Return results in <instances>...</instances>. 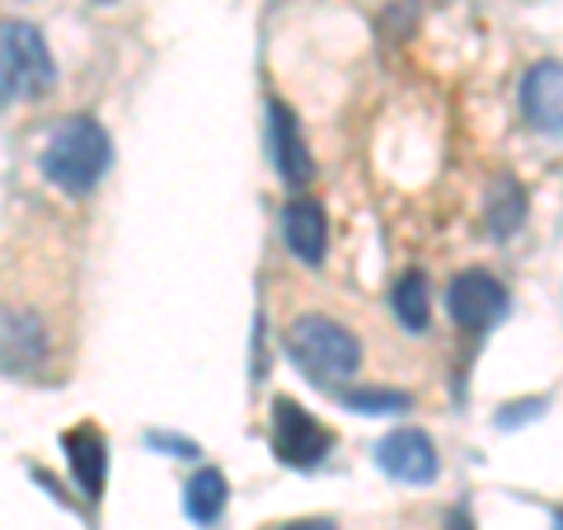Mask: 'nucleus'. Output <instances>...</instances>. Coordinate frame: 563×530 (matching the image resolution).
<instances>
[{"label": "nucleus", "mask_w": 563, "mask_h": 530, "mask_svg": "<svg viewBox=\"0 0 563 530\" xmlns=\"http://www.w3.org/2000/svg\"><path fill=\"white\" fill-rule=\"evenodd\" d=\"M62 451H66L70 474H76L80 493L90 503H99L103 479H109V441H103V432L95 428V422H80V428H70L62 437Z\"/></svg>", "instance_id": "9"}, {"label": "nucleus", "mask_w": 563, "mask_h": 530, "mask_svg": "<svg viewBox=\"0 0 563 530\" xmlns=\"http://www.w3.org/2000/svg\"><path fill=\"white\" fill-rule=\"evenodd\" d=\"M380 470L399 484H432L442 461H437V446L428 432L418 428H399L380 441Z\"/></svg>", "instance_id": "7"}, {"label": "nucleus", "mask_w": 563, "mask_h": 530, "mask_svg": "<svg viewBox=\"0 0 563 530\" xmlns=\"http://www.w3.org/2000/svg\"><path fill=\"white\" fill-rule=\"evenodd\" d=\"M225 498H231V488H225V474H221V470H198V474L188 479L184 507H188V517L198 521V526H211V521L221 517Z\"/></svg>", "instance_id": "14"}, {"label": "nucleus", "mask_w": 563, "mask_h": 530, "mask_svg": "<svg viewBox=\"0 0 563 530\" xmlns=\"http://www.w3.org/2000/svg\"><path fill=\"white\" fill-rule=\"evenodd\" d=\"M554 530H563V511H554Z\"/></svg>", "instance_id": "16"}, {"label": "nucleus", "mask_w": 563, "mask_h": 530, "mask_svg": "<svg viewBox=\"0 0 563 530\" xmlns=\"http://www.w3.org/2000/svg\"><path fill=\"white\" fill-rule=\"evenodd\" d=\"M287 357L301 366L314 385H343L352 376H362L366 347L339 314L306 310L287 324Z\"/></svg>", "instance_id": "1"}, {"label": "nucleus", "mask_w": 563, "mask_h": 530, "mask_svg": "<svg viewBox=\"0 0 563 530\" xmlns=\"http://www.w3.org/2000/svg\"><path fill=\"white\" fill-rule=\"evenodd\" d=\"M103 5H109V0H103Z\"/></svg>", "instance_id": "17"}, {"label": "nucleus", "mask_w": 563, "mask_h": 530, "mask_svg": "<svg viewBox=\"0 0 563 530\" xmlns=\"http://www.w3.org/2000/svg\"><path fill=\"white\" fill-rule=\"evenodd\" d=\"M113 165V141L99 128V118L76 113L66 118L43 146V174L47 184H57L66 198H90L99 179Z\"/></svg>", "instance_id": "2"}, {"label": "nucleus", "mask_w": 563, "mask_h": 530, "mask_svg": "<svg viewBox=\"0 0 563 530\" xmlns=\"http://www.w3.org/2000/svg\"><path fill=\"white\" fill-rule=\"evenodd\" d=\"M282 240H287V250L301 258V263L320 268V263H324V250H329V231H324V211H320V202H310V198L287 202V211H282Z\"/></svg>", "instance_id": "10"}, {"label": "nucleus", "mask_w": 563, "mask_h": 530, "mask_svg": "<svg viewBox=\"0 0 563 530\" xmlns=\"http://www.w3.org/2000/svg\"><path fill=\"white\" fill-rule=\"evenodd\" d=\"M390 310H395V320L409 329V333H422L432 320V296H428V277H422L418 268L413 273H404L395 281V291H390Z\"/></svg>", "instance_id": "13"}, {"label": "nucleus", "mask_w": 563, "mask_h": 530, "mask_svg": "<svg viewBox=\"0 0 563 530\" xmlns=\"http://www.w3.org/2000/svg\"><path fill=\"white\" fill-rule=\"evenodd\" d=\"M446 310H451V320L455 324H465V329H488V324H498L503 314H507V287L493 273L484 268H470L451 281V291H446Z\"/></svg>", "instance_id": "6"}, {"label": "nucleus", "mask_w": 563, "mask_h": 530, "mask_svg": "<svg viewBox=\"0 0 563 530\" xmlns=\"http://www.w3.org/2000/svg\"><path fill=\"white\" fill-rule=\"evenodd\" d=\"M52 352H57V339L43 310L0 300V376H38L47 371Z\"/></svg>", "instance_id": "4"}, {"label": "nucleus", "mask_w": 563, "mask_h": 530, "mask_svg": "<svg viewBox=\"0 0 563 530\" xmlns=\"http://www.w3.org/2000/svg\"><path fill=\"white\" fill-rule=\"evenodd\" d=\"M277 530H343L339 521H329V517H306V521H287V526H277Z\"/></svg>", "instance_id": "15"}, {"label": "nucleus", "mask_w": 563, "mask_h": 530, "mask_svg": "<svg viewBox=\"0 0 563 530\" xmlns=\"http://www.w3.org/2000/svg\"><path fill=\"white\" fill-rule=\"evenodd\" d=\"M329 446H333V432L320 418H310L296 399L273 404V451H277V461H287L296 470H310V465L324 461Z\"/></svg>", "instance_id": "5"}, {"label": "nucleus", "mask_w": 563, "mask_h": 530, "mask_svg": "<svg viewBox=\"0 0 563 530\" xmlns=\"http://www.w3.org/2000/svg\"><path fill=\"white\" fill-rule=\"evenodd\" d=\"M57 85V62L38 24L0 20V103H33Z\"/></svg>", "instance_id": "3"}, {"label": "nucleus", "mask_w": 563, "mask_h": 530, "mask_svg": "<svg viewBox=\"0 0 563 530\" xmlns=\"http://www.w3.org/2000/svg\"><path fill=\"white\" fill-rule=\"evenodd\" d=\"M273 151H277V169L287 184H310L314 174V161H310V146L301 128H296V113L273 103Z\"/></svg>", "instance_id": "11"}, {"label": "nucleus", "mask_w": 563, "mask_h": 530, "mask_svg": "<svg viewBox=\"0 0 563 530\" xmlns=\"http://www.w3.org/2000/svg\"><path fill=\"white\" fill-rule=\"evenodd\" d=\"M521 113L540 136H563V62H540L526 70Z\"/></svg>", "instance_id": "8"}, {"label": "nucleus", "mask_w": 563, "mask_h": 530, "mask_svg": "<svg viewBox=\"0 0 563 530\" xmlns=\"http://www.w3.org/2000/svg\"><path fill=\"white\" fill-rule=\"evenodd\" d=\"M484 221H488V231L507 240V235H517L521 231V221H526V192L517 179H498L488 188V202H484Z\"/></svg>", "instance_id": "12"}]
</instances>
